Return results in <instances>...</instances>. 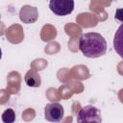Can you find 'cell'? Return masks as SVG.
Returning a JSON list of instances; mask_svg holds the SVG:
<instances>
[{"mask_svg": "<svg viewBox=\"0 0 123 123\" xmlns=\"http://www.w3.org/2000/svg\"><path fill=\"white\" fill-rule=\"evenodd\" d=\"M79 49L86 58H98L106 53L107 41L99 33H85L80 37Z\"/></svg>", "mask_w": 123, "mask_h": 123, "instance_id": "1", "label": "cell"}, {"mask_svg": "<svg viewBox=\"0 0 123 123\" xmlns=\"http://www.w3.org/2000/svg\"><path fill=\"white\" fill-rule=\"evenodd\" d=\"M49 8L56 15H68L74 10V0H50Z\"/></svg>", "mask_w": 123, "mask_h": 123, "instance_id": "2", "label": "cell"}, {"mask_svg": "<svg viewBox=\"0 0 123 123\" xmlns=\"http://www.w3.org/2000/svg\"><path fill=\"white\" fill-rule=\"evenodd\" d=\"M77 121L82 122H101V112L94 106H86L82 108L77 114Z\"/></svg>", "mask_w": 123, "mask_h": 123, "instance_id": "3", "label": "cell"}, {"mask_svg": "<svg viewBox=\"0 0 123 123\" xmlns=\"http://www.w3.org/2000/svg\"><path fill=\"white\" fill-rule=\"evenodd\" d=\"M64 114L63 107L60 103H49L44 108V117L50 122H59Z\"/></svg>", "mask_w": 123, "mask_h": 123, "instance_id": "4", "label": "cell"}, {"mask_svg": "<svg viewBox=\"0 0 123 123\" xmlns=\"http://www.w3.org/2000/svg\"><path fill=\"white\" fill-rule=\"evenodd\" d=\"M19 18L23 23L26 24L35 23L38 18V11L36 7L25 5L19 11Z\"/></svg>", "mask_w": 123, "mask_h": 123, "instance_id": "5", "label": "cell"}, {"mask_svg": "<svg viewBox=\"0 0 123 123\" xmlns=\"http://www.w3.org/2000/svg\"><path fill=\"white\" fill-rule=\"evenodd\" d=\"M113 48L118 56L123 59V23L118 27L113 37Z\"/></svg>", "mask_w": 123, "mask_h": 123, "instance_id": "6", "label": "cell"}, {"mask_svg": "<svg viewBox=\"0 0 123 123\" xmlns=\"http://www.w3.org/2000/svg\"><path fill=\"white\" fill-rule=\"evenodd\" d=\"M24 80L26 85L30 87H38L40 86L41 84V79L39 74L34 69H31L26 73Z\"/></svg>", "mask_w": 123, "mask_h": 123, "instance_id": "7", "label": "cell"}, {"mask_svg": "<svg viewBox=\"0 0 123 123\" xmlns=\"http://www.w3.org/2000/svg\"><path fill=\"white\" fill-rule=\"evenodd\" d=\"M2 120L4 123H12L15 121V112L12 109H7L2 113Z\"/></svg>", "mask_w": 123, "mask_h": 123, "instance_id": "8", "label": "cell"}, {"mask_svg": "<svg viewBox=\"0 0 123 123\" xmlns=\"http://www.w3.org/2000/svg\"><path fill=\"white\" fill-rule=\"evenodd\" d=\"M114 18L120 22L123 23V9H117L115 11V14H114Z\"/></svg>", "mask_w": 123, "mask_h": 123, "instance_id": "9", "label": "cell"}]
</instances>
